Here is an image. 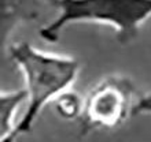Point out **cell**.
Wrapping results in <instances>:
<instances>
[{"label":"cell","mask_w":151,"mask_h":142,"mask_svg":"<svg viewBox=\"0 0 151 142\" xmlns=\"http://www.w3.org/2000/svg\"><path fill=\"white\" fill-rule=\"evenodd\" d=\"M50 4L59 14L40 30L48 43H56L59 33L69 25L96 22L113 26L119 43L129 44L151 16V0H54Z\"/></svg>","instance_id":"2"},{"label":"cell","mask_w":151,"mask_h":142,"mask_svg":"<svg viewBox=\"0 0 151 142\" xmlns=\"http://www.w3.org/2000/svg\"><path fill=\"white\" fill-rule=\"evenodd\" d=\"M55 109L62 119L73 120L81 118L84 109V101L74 92H65L55 100Z\"/></svg>","instance_id":"5"},{"label":"cell","mask_w":151,"mask_h":142,"mask_svg":"<svg viewBox=\"0 0 151 142\" xmlns=\"http://www.w3.org/2000/svg\"><path fill=\"white\" fill-rule=\"evenodd\" d=\"M139 114H151V94L142 97L135 104L132 115H139Z\"/></svg>","instance_id":"6"},{"label":"cell","mask_w":151,"mask_h":142,"mask_svg":"<svg viewBox=\"0 0 151 142\" xmlns=\"http://www.w3.org/2000/svg\"><path fill=\"white\" fill-rule=\"evenodd\" d=\"M133 85L125 77L110 75L96 85L84 100L83 134L96 129H115L133 114Z\"/></svg>","instance_id":"3"},{"label":"cell","mask_w":151,"mask_h":142,"mask_svg":"<svg viewBox=\"0 0 151 142\" xmlns=\"http://www.w3.org/2000/svg\"><path fill=\"white\" fill-rule=\"evenodd\" d=\"M10 55L24 72L28 107L12 134L4 142H15L19 135L30 133L40 111L47 103L51 100L55 101L70 89L80 70V63L76 58L47 53L29 43L11 45Z\"/></svg>","instance_id":"1"},{"label":"cell","mask_w":151,"mask_h":142,"mask_svg":"<svg viewBox=\"0 0 151 142\" xmlns=\"http://www.w3.org/2000/svg\"><path fill=\"white\" fill-rule=\"evenodd\" d=\"M28 100V94L25 89L15 92H1L0 94V138L1 142L12 134L15 129V114L19 105Z\"/></svg>","instance_id":"4"}]
</instances>
